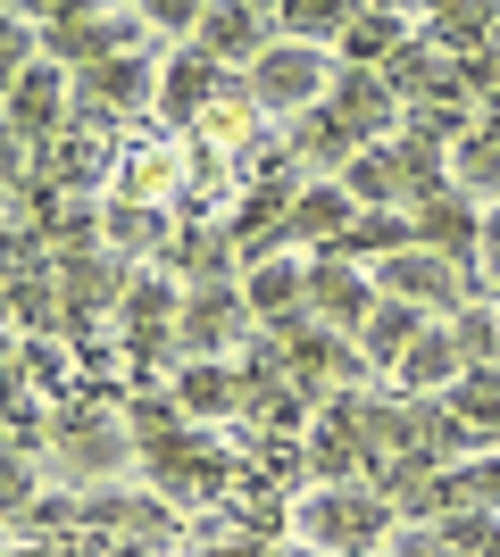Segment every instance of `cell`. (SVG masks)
I'll list each match as a JSON object with an SVG mask.
<instances>
[{
    "label": "cell",
    "instance_id": "obj_1",
    "mask_svg": "<svg viewBox=\"0 0 500 557\" xmlns=\"http://www.w3.org/2000/svg\"><path fill=\"white\" fill-rule=\"evenodd\" d=\"M333 50H309V42H276L251 67V109H267V116H309V109H326V92H333Z\"/></svg>",
    "mask_w": 500,
    "mask_h": 557
},
{
    "label": "cell",
    "instance_id": "obj_2",
    "mask_svg": "<svg viewBox=\"0 0 500 557\" xmlns=\"http://www.w3.org/2000/svg\"><path fill=\"white\" fill-rule=\"evenodd\" d=\"M134 34H143L134 9H50L42 17V59L68 67V75H84V67H100V59H125Z\"/></svg>",
    "mask_w": 500,
    "mask_h": 557
},
{
    "label": "cell",
    "instance_id": "obj_3",
    "mask_svg": "<svg viewBox=\"0 0 500 557\" xmlns=\"http://www.w3.org/2000/svg\"><path fill=\"white\" fill-rule=\"evenodd\" d=\"M309 308H317V325H326V333H367V317L383 308V283L367 275L358 258L317 250L309 258Z\"/></svg>",
    "mask_w": 500,
    "mask_h": 557
},
{
    "label": "cell",
    "instance_id": "obj_4",
    "mask_svg": "<svg viewBox=\"0 0 500 557\" xmlns=\"http://www.w3.org/2000/svg\"><path fill=\"white\" fill-rule=\"evenodd\" d=\"M251 325H259V317H251V300H242L234 283H209V292H192V300H184V325H175V342H184L192 367H200V358L217 367V358H225V349H234Z\"/></svg>",
    "mask_w": 500,
    "mask_h": 557
},
{
    "label": "cell",
    "instance_id": "obj_5",
    "mask_svg": "<svg viewBox=\"0 0 500 557\" xmlns=\"http://www.w3.org/2000/svg\"><path fill=\"white\" fill-rule=\"evenodd\" d=\"M417 250H434V258H451L459 275H476L484 267V216H476V200L467 191H434L426 209H417Z\"/></svg>",
    "mask_w": 500,
    "mask_h": 557
},
{
    "label": "cell",
    "instance_id": "obj_6",
    "mask_svg": "<svg viewBox=\"0 0 500 557\" xmlns=\"http://www.w3.org/2000/svg\"><path fill=\"white\" fill-rule=\"evenodd\" d=\"M68 100H75V75L68 67H25L17 84H9V141L17 150H34V141H50L59 134V116H68Z\"/></svg>",
    "mask_w": 500,
    "mask_h": 557
},
{
    "label": "cell",
    "instance_id": "obj_7",
    "mask_svg": "<svg viewBox=\"0 0 500 557\" xmlns=\"http://www.w3.org/2000/svg\"><path fill=\"white\" fill-rule=\"evenodd\" d=\"M326 116L358 141V150H376L401 109H392V84H383L376 67H342V75H333V92H326Z\"/></svg>",
    "mask_w": 500,
    "mask_h": 557
},
{
    "label": "cell",
    "instance_id": "obj_8",
    "mask_svg": "<svg viewBox=\"0 0 500 557\" xmlns=\"http://www.w3.org/2000/svg\"><path fill=\"white\" fill-rule=\"evenodd\" d=\"M242 300H251V317H259L267 333L301 325V308H309V258H301V250L259 258V267L242 275Z\"/></svg>",
    "mask_w": 500,
    "mask_h": 557
},
{
    "label": "cell",
    "instance_id": "obj_9",
    "mask_svg": "<svg viewBox=\"0 0 500 557\" xmlns=\"http://www.w3.org/2000/svg\"><path fill=\"white\" fill-rule=\"evenodd\" d=\"M200 50H209L217 67H259L267 50H276V9H242V0H217L209 17H200Z\"/></svg>",
    "mask_w": 500,
    "mask_h": 557
},
{
    "label": "cell",
    "instance_id": "obj_10",
    "mask_svg": "<svg viewBox=\"0 0 500 557\" xmlns=\"http://www.w3.org/2000/svg\"><path fill=\"white\" fill-rule=\"evenodd\" d=\"M383 300H408V308H467V275H459L451 258H434V250H408V258H392L383 267Z\"/></svg>",
    "mask_w": 500,
    "mask_h": 557
},
{
    "label": "cell",
    "instance_id": "obj_11",
    "mask_svg": "<svg viewBox=\"0 0 500 557\" xmlns=\"http://www.w3.org/2000/svg\"><path fill=\"white\" fill-rule=\"evenodd\" d=\"M351 225H358V200L342 191V175H333V184H309L301 200H292L284 242H301V250H342V242H351Z\"/></svg>",
    "mask_w": 500,
    "mask_h": 557
},
{
    "label": "cell",
    "instance_id": "obj_12",
    "mask_svg": "<svg viewBox=\"0 0 500 557\" xmlns=\"http://www.w3.org/2000/svg\"><path fill=\"white\" fill-rule=\"evenodd\" d=\"M342 191H351L358 209H401V200H417V166H408L401 141H376V150H358L342 166Z\"/></svg>",
    "mask_w": 500,
    "mask_h": 557
},
{
    "label": "cell",
    "instance_id": "obj_13",
    "mask_svg": "<svg viewBox=\"0 0 500 557\" xmlns=\"http://www.w3.org/2000/svg\"><path fill=\"white\" fill-rule=\"evenodd\" d=\"M75 100L93 116H125V109H143L150 100V59L143 50H125V59H100V67L75 75Z\"/></svg>",
    "mask_w": 500,
    "mask_h": 557
},
{
    "label": "cell",
    "instance_id": "obj_14",
    "mask_svg": "<svg viewBox=\"0 0 500 557\" xmlns=\"http://www.w3.org/2000/svg\"><path fill=\"white\" fill-rule=\"evenodd\" d=\"M209 100H225L217 92V59L200 42H184L167 59V75H159V109L175 116V125H192V116H209Z\"/></svg>",
    "mask_w": 500,
    "mask_h": 557
},
{
    "label": "cell",
    "instance_id": "obj_15",
    "mask_svg": "<svg viewBox=\"0 0 500 557\" xmlns=\"http://www.w3.org/2000/svg\"><path fill=\"white\" fill-rule=\"evenodd\" d=\"M175 408L184 417H234V408H251V392H242V367H184L175 374Z\"/></svg>",
    "mask_w": 500,
    "mask_h": 557
},
{
    "label": "cell",
    "instance_id": "obj_16",
    "mask_svg": "<svg viewBox=\"0 0 500 557\" xmlns=\"http://www.w3.org/2000/svg\"><path fill=\"white\" fill-rule=\"evenodd\" d=\"M301 533L309 541H367V533H383V508L358 499V491H333V499H309V508H301Z\"/></svg>",
    "mask_w": 500,
    "mask_h": 557
},
{
    "label": "cell",
    "instance_id": "obj_17",
    "mask_svg": "<svg viewBox=\"0 0 500 557\" xmlns=\"http://www.w3.org/2000/svg\"><path fill=\"white\" fill-rule=\"evenodd\" d=\"M408 250H417V216L408 209H358L351 242H342V258H358V267H367V258L392 267V258H408Z\"/></svg>",
    "mask_w": 500,
    "mask_h": 557
},
{
    "label": "cell",
    "instance_id": "obj_18",
    "mask_svg": "<svg viewBox=\"0 0 500 557\" xmlns=\"http://www.w3.org/2000/svg\"><path fill=\"white\" fill-rule=\"evenodd\" d=\"M417 333H426V308H408V300H383L376 317H367V333H358V358H367V367H401Z\"/></svg>",
    "mask_w": 500,
    "mask_h": 557
},
{
    "label": "cell",
    "instance_id": "obj_19",
    "mask_svg": "<svg viewBox=\"0 0 500 557\" xmlns=\"http://www.w3.org/2000/svg\"><path fill=\"white\" fill-rule=\"evenodd\" d=\"M333 50H342L351 67H367V59H401V50H408V17H401V9H358L351 34H342Z\"/></svg>",
    "mask_w": 500,
    "mask_h": 557
},
{
    "label": "cell",
    "instance_id": "obj_20",
    "mask_svg": "<svg viewBox=\"0 0 500 557\" xmlns=\"http://www.w3.org/2000/svg\"><path fill=\"white\" fill-rule=\"evenodd\" d=\"M401 374L417 383V392H434V383H459V374H467V358H459L451 325H426V333H417V342H408V358H401Z\"/></svg>",
    "mask_w": 500,
    "mask_h": 557
},
{
    "label": "cell",
    "instance_id": "obj_21",
    "mask_svg": "<svg viewBox=\"0 0 500 557\" xmlns=\"http://www.w3.org/2000/svg\"><path fill=\"white\" fill-rule=\"evenodd\" d=\"M351 17H358V9H342V0H284V9H276V25L301 34L309 50H333L342 34H351Z\"/></svg>",
    "mask_w": 500,
    "mask_h": 557
},
{
    "label": "cell",
    "instance_id": "obj_22",
    "mask_svg": "<svg viewBox=\"0 0 500 557\" xmlns=\"http://www.w3.org/2000/svg\"><path fill=\"white\" fill-rule=\"evenodd\" d=\"M459 191H467V200H476V191H484V200H492V209H500V125H484V134H467V141H459Z\"/></svg>",
    "mask_w": 500,
    "mask_h": 557
},
{
    "label": "cell",
    "instance_id": "obj_23",
    "mask_svg": "<svg viewBox=\"0 0 500 557\" xmlns=\"http://www.w3.org/2000/svg\"><path fill=\"white\" fill-rule=\"evenodd\" d=\"M284 150H292V159H317V166H333V159L351 166V159H358V141L342 134V125H333L326 109H309V116H292V141H284Z\"/></svg>",
    "mask_w": 500,
    "mask_h": 557
},
{
    "label": "cell",
    "instance_id": "obj_24",
    "mask_svg": "<svg viewBox=\"0 0 500 557\" xmlns=\"http://www.w3.org/2000/svg\"><path fill=\"white\" fill-rule=\"evenodd\" d=\"M100 233H109V250H159L167 216L143 209V200H109V209H100Z\"/></svg>",
    "mask_w": 500,
    "mask_h": 557
},
{
    "label": "cell",
    "instance_id": "obj_25",
    "mask_svg": "<svg viewBox=\"0 0 500 557\" xmlns=\"http://www.w3.org/2000/svg\"><path fill=\"white\" fill-rule=\"evenodd\" d=\"M59 449H68L75 466H93V474H100V466H118V458H125V442H118V433H109V417H68V433H59Z\"/></svg>",
    "mask_w": 500,
    "mask_h": 557
},
{
    "label": "cell",
    "instance_id": "obj_26",
    "mask_svg": "<svg viewBox=\"0 0 500 557\" xmlns=\"http://www.w3.org/2000/svg\"><path fill=\"white\" fill-rule=\"evenodd\" d=\"M484 25H500V9H434V17H426V42L434 50H476Z\"/></svg>",
    "mask_w": 500,
    "mask_h": 557
},
{
    "label": "cell",
    "instance_id": "obj_27",
    "mask_svg": "<svg viewBox=\"0 0 500 557\" xmlns=\"http://www.w3.org/2000/svg\"><path fill=\"white\" fill-rule=\"evenodd\" d=\"M143 17H150V25H175V34H192V42H200V17H209V9H200V0H150Z\"/></svg>",
    "mask_w": 500,
    "mask_h": 557
},
{
    "label": "cell",
    "instance_id": "obj_28",
    "mask_svg": "<svg viewBox=\"0 0 500 557\" xmlns=\"http://www.w3.org/2000/svg\"><path fill=\"white\" fill-rule=\"evenodd\" d=\"M484 275H492V292H500V209H484Z\"/></svg>",
    "mask_w": 500,
    "mask_h": 557
}]
</instances>
